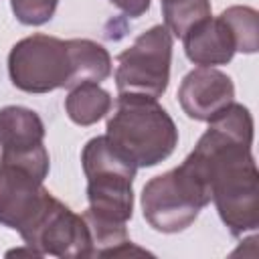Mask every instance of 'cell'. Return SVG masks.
<instances>
[{"mask_svg": "<svg viewBox=\"0 0 259 259\" xmlns=\"http://www.w3.org/2000/svg\"><path fill=\"white\" fill-rule=\"evenodd\" d=\"M89 235V257H123V255H148V251L134 247L130 241L125 223L111 221L91 212L81 214Z\"/></svg>", "mask_w": 259, "mask_h": 259, "instance_id": "11", "label": "cell"}, {"mask_svg": "<svg viewBox=\"0 0 259 259\" xmlns=\"http://www.w3.org/2000/svg\"><path fill=\"white\" fill-rule=\"evenodd\" d=\"M42 138L45 125L32 109L20 105L0 109V164L18 166L45 180L49 174V152Z\"/></svg>", "mask_w": 259, "mask_h": 259, "instance_id": "6", "label": "cell"}, {"mask_svg": "<svg viewBox=\"0 0 259 259\" xmlns=\"http://www.w3.org/2000/svg\"><path fill=\"white\" fill-rule=\"evenodd\" d=\"M83 172L87 176L89 210L127 223L134 212V188L138 166L111 146L105 136L89 140L81 152Z\"/></svg>", "mask_w": 259, "mask_h": 259, "instance_id": "2", "label": "cell"}, {"mask_svg": "<svg viewBox=\"0 0 259 259\" xmlns=\"http://www.w3.org/2000/svg\"><path fill=\"white\" fill-rule=\"evenodd\" d=\"M105 138L138 168H148L160 164L174 152L178 130L156 99L119 93L115 109L107 119Z\"/></svg>", "mask_w": 259, "mask_h": 259, "instance_id": "1", "label": "cell"}, {"mask_svg": "<svg viewBox=\"0 0 259 259\" xmlns=\"http://www.w3.org/2000/svg\"><path fill=\"white\" fill-rule=\"evenodd\" d=\"M221 18L233 32L235 47L241 53H255L259 47V16L255 8L231 6L221 12Z\"/></svg>", "mask_w": 259, "mask_h": 259, "instance_id": "15", "label": "cell"}, {"mask_svg": "<svg viewBox=\"0 0 259 259\" xmlns=\"http://www.w3.org/2000/svg\"><path fill=\"white\" fill-rule=\"evenodd\" d=\"M170 61L172 34L166 26L156 24L142 32L130 49L119 53L115 71L117 91L158 99L168 87Z\"/></svg>", "mask_w": 259, "mask_h": 259, "instance_id": "4", "label": "cell"}, {"mask_svg": "<svg viewBox=\"0 0 259 259\" xmlns=\"http://www.w3.org/2000/svg\"><path fill=\"white\" fill-rule=\"evenodd\" d=\"M182 42L186 57L198 67L225 65L233 59L237 51L233 32L221 16L219 18L208 16L206 20L198 22L182 36Z\"/></svg>", "mask_w": 259, "mask_h": 259, "instance_id": "10", "label": "cell"}, {"mask_svg": "<svg viewBox=\"0 0 259 259\" xmlns=\"http://www.w3.org/2000/svg\"><path fill=\"white\" fill-rule=\"evenodd\" d=\"M210 202V190L184 164L154 176L142 190V210L158 233H180Z\"/></svg>", "mask_w": 259, "mask_h": 259, "instance_id": "3", "label": "cell"}, {"mask_svg": "<svg viewBox=\"0 0 259 259\" xmlns=\"http://www.w3.org/2000/svg\"><path fill=\"white\" fill-rule=\"evenodd\" d=\"M109 2L113 6H117L130 18H138L144 12H148V8H150V0H109Z\"/></svg>", "mask_w": 259, "mask_h": 259, "instance_id": "17", "label": "cell"}, {"mask_svg": "<svg viewBox=\"0 0 259 259\" xmlns=\"http://www.w3.org/2000/svg\"><path fill=\"white\" fill-rule=\"evenodd\" d=\"M12 83L26 93H49L69 87L71 57L67 40L49 34H32L18 40L8 55Z\"/></svg>", "mask_w": 259, "mask_h": 259, "instance_id": "5", "label": "cell"}, {"mask_svg": "<svg viewBox=\"0 0 259 259\" xmlns=\"http://www.w3.org/2000/svg\"><path fill=\"white\" fill-rule=\"evenodd\" d=\"M38 255L89 257V235L81 214L53 198L38 221L20 235Z\"/></svg>", "mask_w": 259, "mask_h": 259, "instance_id": "7", "label": "cell"}, {"mask_svg": "<svg viewBox=\"0 0 259 259\" xmlns=\"http://www.w3.org/2000/svg\"><path fill=\"white\" fill-rule=\"evenodd\" d=\"M111 95L99 87V83H81L69 89L65 97V109L71 121L77 125H93L105 117L111 109Z\"/></svg>", "mask_w": 259, "mask_h": 259, "instance_id": "13", "label": "cell"}, {"mask_svg": "<svg viewBox=\"0 0 259 259\" xmlns=\"http://www.w3.org/2000/svg\"><path fill=\"white\" fill-rule=\"evenodd\" d=\"M164 26L170 34L182 38L190 28L210 16L208 0H162Z\"/></svg>", "mask_w": 259, "mask_h": 259, "instance_id": "14", "label": "cell"}, {"mask_svg": "<svg viewBox=\"0 0 259 259\" xmlns=\"http://www.w3.org/2000/svg\"><path fill=\"white\" fill-rule=\"evenodd\" d=\"M57 4L59 0H10L16 20L28 26L49 22L57 10Z\"/></svg>", "mask_w": 259, "mask_h": 259, "instance_id": "16", "label": "cell"}, {"mask_svg": "<svg viewBox=\"0 0 259 259\" xmlns=\"http://www.w3.org/2000/svg\"><path fill=\"white\" fill-rule=\"evenodd\" d=\"M53 198L42 180L30 172L12 164H0V225L22 235L38 221Z\"/></svg>", "mask_w": 259, "mask_h": 259, "instance_id": "8", "label": "cell"}, {"mask_svg": "<svg viewBox=\"0 0 259 259\" xmlns=\"http://www.w3.org/2000/svg\"><path fill=\"white\" fill-rule=\"evenodd\" d=\"M71 57V81L67 89L81 83H101L111 75V57L95 40L71 38L67 40Z\"/></svg>", "mask_w": 259, "mask_h": 259, "instance_id": "12", "label": "cell"}, {"mask_svg": "<svg viewBox=\"0 0 259 259\" xmlns=\"http://www.w3.org/2000/svg\"><path fill=\"white\" fill-rule=\"evenodd\" d=\"M235 85L229 75L212 67L192 69L178 87V103L190 119L210 121L233 103Z\"/></svg>", "mask_w": 259, "mask_h": 259, "instance_id": "9", "label": "cell"}]
</instances>
